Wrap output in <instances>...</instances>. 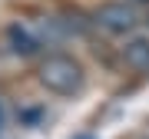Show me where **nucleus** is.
<instances>
[{"instance_id": "1", "label": "nucleus", "mask_w": 149, "mask_h": 139, "mask_svg": "<svg viewBox=\"0 0 149 139\" xmlns=\"http://www.w3.org/2000/svg\"><path fill=\"white\" fill-rule=\"evenodd\" d=\"M37 83L53 96H76L86 86V70L70 53H47L37 66Z\"/></svg>"}, {"instance_id": "2", "label": "nucleus", "mask_w": 149, "mask_h": 139, "mask_svg": "<svg viewBox=\"0 0 149 139\" xmlns=\"http://www.w3.org/2000/svg\"><path fill=\"white\" fill-rule=\"evenodd\" d=\"M90 17H93V27H100L109 37H133L139 27V13L129 0H106Z\"/></svg>"}, {"instance_id": "3", "label": "nucleus", "mask_w": 149, "mask_h": 139, "mask_svg": "<svg viewBox=\"0 0 149 139\" xmlns=\"http://www.w3.org/2000/svg\"><path fill=\"white\" fill-rule=\"evenodd\" d=\"M119 56L126 70H133L139 76H149V37L146 33H133V37H126V43L119 47Z\"/></svg>"}, {"instance_id": "4", "label": "nucleus", "mask_w": 149, "mask_h": 139, "mask_svg": "<svg viewBox=\"0 0 149 139\" xmlns=\"http://www.w3.org/2000/svg\"><path fill=\"white\" fill-rule=\"evenodd\" d=\"M7 43H10V50L17 56H37L40 47H43V40L33 37L23 23H10V27H7Z\"/></svg>"}, {"instance_id": "5", "label": "nucleus", "mask_w": 149, "mask_h": 139, "mask_svg": "<svg viewBox=\"0 0 149 139\" xmlns=\"http://www.w3.org/2000/svg\"><path fill=\"white\" fill-rule=\"evenodd\" d=\"M133 7H149V0H129Z\"/></svg>"}, {"instance_id": "6", "label": "nucleus", "mask_w": 149, "mask_h": 139, "mask_svg": "<svg viewBox=\"0 0 149 139\" xmlns=\"http://www.w3.org/2000/svg\"><path fill=\"white\" fill-rule=\"evenodd\" d=\"M0 126H3V109H0Z\"/></svg>"}, {"instance_id": "7", "label": "nucleus", "mask_w": 149, "mask_h": 139, "mask_svg": "<svg viewBox=\"0 0 149 139\" xmlns=\"http://www.w3.org/2000/svg\"><path fill=\"white\" fill-rule=\"evenodd\" d=\"M76 139H93V136H76Z\"/></svg>"}, {"instance_id": "8", "label": "nucleus", "mask_w": 149, "mask_h": 139, "mask_svg": "<svg viewBox=\"0 0 149 139\" xmlns=\"http://www.w3.org/2000/svg\"><path fill=\"white\" fill-rule=\"evenodd\" d=\"M139 139H149V136H139Z\"/></svg>"}]
</instances>
